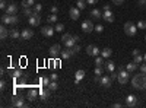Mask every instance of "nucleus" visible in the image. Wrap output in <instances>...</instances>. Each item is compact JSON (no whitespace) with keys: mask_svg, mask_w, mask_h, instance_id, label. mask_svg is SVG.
<instances>
[{"mask_svg":"<svg viewBox=\"0 0 146 108\" xmlns=\"http://www.w3.org/2000/svg\"><path fill=\"white\" fill-rule=\"evenodd\" d=\"M40 23H41V16L38 13H32L29 16V25L31 27H38Z\"/></svg>","mask_w":146,"mask_h":108,"instance_id":"obj_10","label":"nucleus"},{"mask_svg":"<svg viewBox=\"0 0 146 108\" xmlns=\"http://www.w3.org/2000/svg\"><path fill=\"white\" fill-rule=\"evenodd\" d=\"M136 69H137V63H135V62L127 63V66H126V70H127V72H130V73H133V72H136Z\"/></svg>","mask_w":146,"mask_h":108,"instance_id":"obj_26","label":"nucleus"},{"mask_svg":"<svg viewBox=\"0 0 146 108\" xmlns=\"http://www.w3.org/2000/svg\"><path fill=\"white\" fill-rule=\"evenodd\" d=\"M140 72H142V73H146V62L140 66Z\"/></svg>","mask_w":146,"mask_h":108,"instance_id":"obj_49","label":"nucleus"},{"mask_svg":"<svg viewBox=\"0 0 146 108\" xmlns=\"http://www.w3.org/2000/svg\"><path fill=\"white\" fill-rule=\"evenodd\" d=\"M47 88L50 89L51 92H53V91H57V88H58V85H57V80H51V82H50V85H48Z\"/></svg>","mask_w":146,"mask_h":108,"instance_id":"obj_33","label":"nucleus"},{"mask_svg":"<svg viewBox=\"0 0 146 108\" xmlns=\"http://www.w3.org/2000/svg\"><path fill=\"white\" fill-rule=\"evenodd\" d=\"M34 0H22V7H34Z\"/></svg>","mask_w":146,"mask_h":108,"instance_id":"obj_31","label":"nucleus"},{"mask_svg":"<svg viewBox=\"0 0 146 108\" xmlns=\"http://www.w3.org/2000/svg\"><path fill=\"white\" fill-rule=\"evenodd\" d=\"M102 9H104V12H105V10H110V9H111V6H110V5H105Z\"/></svg>","mask_w":146,"mask_h":108,"instance_id":"obj_54","label":"nucleus"},{"mask_svg":"<svg viewBox=\"0 0 146 108\" xmlns=\"http://www.w3.org/2000/svg\"><path fill=\"white\" fill-rule=\"evenodd\" d=\"M113 3L117 5V6H120V5H123V3H124V0H113Z\"/></svg>","mask_w":146,"mask_h":108,"instance_id":"obj_47","label":"nucleus"},{"mask_svg":"<svg viewBox=\"0 0 146 108\" xmlns=\"http://www.w3.org/2000/svg\"><path fill=\"white\" fill-rule=\"evenodd\" d=\"M9 32H10V31H7V28H6L5 25H2V27H0V38L6 40V38L9 37Z\"/></svg>","mask_w":146,"mask_h":108,"instance_id":"obj_23","label":"nucleus"},{"mask_svg":"<svg viewBox=\"0 0 146 108\" xmlns=\"http://www.w3.org/2000/svg\"><path fill=\"white\" fill-rule=\"evenodd\" d=\"M6 13L7 15H16L18 13V5L16 3H9L6 7Z\"/></svg>","mask_w":146,"mask_h":108,"instance_id":"obj_13","label":"nucleus"},{"mask_svg":"<svg viewBox=\"0 0 146 108\" xmlns=\"http://www.w3.org/2000/svg\"><path fill=\"white\" fill-rule=\"evenodd\" d=\"M9 37L12 38V40H19L21 37H22V32H19L18 29H10V32H9Z\"/></svg>","mask_w":146,"mask_h":108,"instance_id":"obj_18","label":"nucleus"},{"mask_svg":"<svg viewBox=\"0 0 146 108\" xmlns=\"http://www.w3.org/2000/svg\"><path fill=\"white\" fill-rule=\"evenodd\" d=\"M94 31H96V32H98V34H101V32L104 31V27H102V25H96Z\"/></svg>","mask_w":146,"mask_h":108,"instance_id":"obj_44","label":"nucleus"},{"mask_svg":"<svg viewBox=\"0 0 146 108\" xmlns=\"http://www.w3.org/2000/svg\"><path fill=\"white\" fill-rule=\"evenodd\" d=\"M86 53H88L89 56H92V57H96V56H100V54H101V50H100L96 45L89 44V45L86 47Z\"/></svg>","mask_w":146,"mask_h":108,"instance_id":"obj_9","label":"nucleus"},{"mask_svg":"<svg viewBox=\"0 0 146 108\" xmlns=\"http://www.w3.org/2000/svg\"><path fill=\"white\" fill-rule=\"evenodd\" d=\"M83 78H85V70H78L75 75V83H79Z\"/></svg>","mask_w":146,"mask_h":108,"instance_id":"obj_25","label":"nucleus"},{"mask_svg":"<svg viewBox=\"0 0 146 108\" xmlns=\"http://www.w3.org/2000/svg\"><path fill=\"white\" fill-rule=\"evenodd\" d=\"M54 27H51V25H45L44 28H41V34L44 35V37H47V38H51L53 35H54Z\"/></svg>","mask_w":146,"mask_h":108,"instance_id":"obj_8","label":"nucleus"},{"mask_svg":"<svg viewBox=\"0 0 146 108\" xmlns=\"http://www.w3.org/2000/svg\"><path fill=\"white\" fill-rule=\"evenodd\" d=\"M95 76H102V67H95Z\"/></svg>","mask_w":146,"mask_h":108,"instance_id":"obj_43","label":"nucleus"},{"mask_svg":"<svg viewBox=\"0 0 146 108\" xmlns=\"http://www.w3.org/2000/svg\"><path fill=\"white\" fill-rule=\"evenodd\" d=\"M47 21H48V23H56L57 22V13H51L47 18Z\"/></svg>","mask_w":146,"mask_h":108,"instance_id":"obj_34","label":"nucleus"},{"mask_svg":"<svg viewBox=\"0 0 146 108\" xmlns=\"http://www.w3.org/2000/svg\"><path fill=\"white\" fill-rule=\"evenodd\" d=\"M143 62H146V54L143 56Z\"/></svg>","mask_w":146,"mask_h":108,"instance_id":"obj_57","label":"nucleus"},{"mask_svg":"<svg viewBox=\"0 0 146 108\" xmlns=\"http://www.w3.org/2000/svg\"><path fill=\"white\" fill-rule=\"evenodd\" d=\"M10 18H12V15H7V13H5L2 16V23L3 25H10Z\"/></svg>","mask_w":146,"mask_h":108,"instance_id":"obj_29","label":"nucleus"},{"mask_svg":"<svg viewBox=\"0 0 146 108\" xmlns=\"http://www.w3.org/2000/svg\"><path fill=\"white\" fill-rule=\"evenodd\" d=\"M131 86L135 89H139V91H145L146 89V73H140L139 75H135L131 79Z\"/></svg>","mask_w":146,"mask_h":108,"instance_id":"obj_1","label":"nucleus"},{"mask_svg":"<svg viewBox=\"0 0 146 108\" xmlns=\"http://www.w3.org/2000/svg\"><path fill=\"white\" fill-rule=\"evenodd\" d=\"M54 67L57 69V67H60V62H58V60H56V63H54Z\"/></svg>","mask_w":146,"mask_h":108,"instance_id":"obj_55","label":"nucleus"},{"mask_svg":"<svg viewBox=\"0 0 146 108\" xmlns=\"http://www.w3.org/2000/svg\"><path fill=\"white\" fill-rule=\"evenodd\" d=\"M145 40H146V37H145Z\"/></svg>","mask_w":146,"mask_h":108,"instance_id":"obj_58","label":"nucleus"},{"mask_svg":"<svg viewBox=\"0 0 146 108\" xmlns=\"http://www.w3.org/2000/svg\"><path fill=\"white\" fill-rule=\"evenodd\" d=\"M9 72L12 73V76H13L15 79H16V78H19V76H22V69H19V67H18V69H15V70H9Z\"/></svg>","mask_w":146,"mask_h":108,"instance_id":"obj_32","label":"nucleus"},{"mask_svg":"<svg viewBox=\"0 0 146 108\" xmlns=\"http://www.w3.org/2000/svg\"><path fill=\"white\" fill-rule=\"evenodd\" d=\"M50 89H48V88H42L41 91H40V95H41V99L42 101H45V99H48V98H50Z\"/></svg>","mask_w":146,"mask_h":108,"instance_id":"obj_20","label":"nucleus"},{"mask_svg":"<svg viewBox=\"0 0 146 108\" xmlns=\"http://www.w3.org/2000/svg\"><path fill=\"white\" fill-rule=\"evenodd\" d=\"M32 9H34V13H38V15H40V12L42 10V6H41V5H38V3H35Z\"/></svg>","mask_w":146,"mask_h":108,"instance_id":"obj_38","label":"nucleus"},{"mask_svg":"<svg viewBox=\"0 0 146 108\" xmlns=\"http://www.w3.org/2000/svg\"><path fill=\"white\" fill-rule=\"evenodd\" d=\"M94 29H95V27H94V23H92V19H85V21L82 22V31H83V32L89 34V32H92Z\"/></svg>","mask_w":146,"mask_h":108,"instance_id":"obj_5","label":"nucleus"},{"mask_svg":"<svg viewBox=\"0 0 146 108\" xmlns=\"http://www.w3.org/2000/svg\"><path fill=\"white\" fill-rule=\"evenodd\" d=\"M91 19H95V21H98V19H101L102 18V12L100 10V9H94L92 12H91Z\"/></svg>","mask_w":146,"mask_h":108,"instance_id":"obj_17","label":"nucleus"},{"mask_svg":"<svg viewBox=\"0 0 146 108\" xmlns=\"http://www.w3.org/2000/svg\"><path fill=\"white\" fill-rule=\"evenodd\" d=\"M50 79H51V80H57V75H56V73H51V75H50Z\"/></svg>","mask_w":146,"mask_h":108,"instance_id":"obj_52","label":"nucleus"},{"mask_svg":"<svg viewBox=\"0 0 146 108\" xmlns=\"http://www.w3.org/2000/svg\"><path fill=\"white\" fill-rule=\"evenodd\" d=\"M6 7H7V3H6V0H2V2H0V9L6 10Z\"/></svg>","mask_w":146,"mask_h":108,"instance_id":"obj_45","label":"nucleus"},{"mask_svg":"<svg viewBox=\"0 0 146 108\" xmlns=\"http://www.w3.org/2000/svg\"><path fill=\"white\" fill-rule=\"evenodd\" d=\"M79 51H80V45H79V44H75V45L72 47V53H73V56L78 54Z\"/></svg>","mask_w":146,"mask_h":108,"instance_id":"obj_39","label":"nucleus"},{"mask_svg":"<svg viewBox=\"0 0 146 108\" xmlns=\"http://www.w3.org/2000/svg\"><path fill=\"white\" fill-rule=\"evenodd\" d=\"M54 29H56L57 32H63V31H64V25H63V23H56Z\"/></svg>","mask_w":146,"mask_h":108,"instance_id":"obj_41","label":"nucleus"},{"mask_svg":"<svg viewBox=\"0 0 146 108\" xmlns=\"http://www.w3.org/2000/svg\"><path fill=\"white\" fill-rule=\"evenodd\" d=\"M34 37V31L32 29H29V28H25V29H23L22 31V40H31Z\"/></svg>","mask_w":146,"mask_h":108,"instance_id":"obj_15","label":"nucleus"},{"mask_svg":"<svg viewBox=\"0 0 146 108\" xmlns=\"http://www.w3.org/2000/svg\"><path fill=\"white\" fill-rule=\"evenodd\" d=\"M80 9L79 7H70V10H69V15H70V18L73 19V21H78L79 19V16H80Z\"/></svg>","mask_w":146,"mask_h":108,"instance_id":"obj_14","label":"nucleus"},{"mask_svg":"<svg viewBox=\"0 0 146 108\" xmlns=\"http://www.w3.org/2000/svg\"><path fill=\"white\" fill-rule=\"evenodd\" d=\"M137 6H139V7H146V0H139Z\"/></svg>","mask_w":146,"mask_h":108,"instance_id":"obj_46","label":"nucleus"},{"mask_svg":"<svg viewBox=\"0 0 146 108\" xmlns=\"http://www.w3.org/2000/svg\"><path fill=\"white\" fill-rule=\"evenodd\" d=\"M36 97H38V91H36V89H29L28 93H27V98H28L29 101L36 99Z\"/></svg>","mask_w":146,"mask_h":108,"instance_id":"obj_19","label":"nucleus"},{"mask_svg":"<svg viewBox=\"0 0 146 108\" xmlns=\"http://www.w3.org/2000/svg\"><path fill=\"white\" fill-rule=\"evenodd\" d=\"M50 82H51V79H50V78H45V76L40 79V83H41L42 88H47L48 85H50Z\"/></svg>","mask_w":146,"mask_h":108,"instance_id":"obj_28","label":"nucleus"},{"mask_svg":"<svg viewBox=\"0 0 146 108\" xmlns=\"http://www.w3.org/2000/svg\"><path fill=\"white\" fill-rule=\"evenodd\" d=\"M111 54H113V50L111 48H104V50H101V56L104 57V58H108V57H111Z\"/></svg>","mask_w":146,"mask_h":108,"instance_id":"obj_27","label":"nucleus"},{"mask_svg":"<svg viewBox=\"0 0 146 108\" xmlns=\"http://www.w3.org/2000/svg\"><path fill=\"white\" fill-rule=\"evenodd\" d=\"M62 42L67 47V48H72L75 44H78L76 38H75V35H70V34H63V37H62Z\"/></svg>","mask_w":146,"mask_h":108,"instance_id":"obj_2","label":"nucleus"},{"mask_svg":"<svg viewBox=\"0 0 146 108\" xmlns=\"http://www.w3.org/2000/svg\"><path fill=\"white\" fill-rule=\"evenodd\" d=\"M102 19L104 21H107V22H114V15L111 13V10H105L104 13H102Z\"/></svg>","mask_w":146,"mask_h":108,"instance_id":"obj_16","label":"nucleus"},{"mask_svg":"<svg viewBox=\"0 0 146 108\" xmlns=\"http://www.w3.org/2000/svg\"><path fill=\"white\" fill-rule=\"evenodd\" d=\"M137 28L139 29H146V21H139L137 22Z\"/></svg>","mask_w":146,"mask_h":108,"instance_id":"obj_42","label":"nucleus"},{"mask_svg":"<svg viewBox=\"0 0 146 108\" xmlns=\"http://www.w3.org/2000/svg\"><path fill=\"white\" fill-rule=\"evenodd\" d=\"M34 13V9H31V7H23V15L25 16H31Z\"/></svg>","mask_w":146,"mask_h":108,"instance_id":"obj_37","label":"nucleus"},{"mask_svg":"<svg viewBox=\"0 0 146 108\" xmlns=\"http://www.w3.org/2000/svg\"><path fill=\"white\" fill-rule=\"evenodd\" d=\"M18 22H19V18L16 15H12L10 18V25H18Z\"/></svg>","mask_w":146,"mask_h":108,"instance_id":"obj_40","label":"nucleus"},{"mask_svg":"<svg viewBox=\"0 0 146 108\" xmlns=\"http://www.w3.org/2000/svg\"><path fill=\"white\" fill-rule=\"evenodd\" d=\"M139 53H140L139 50H133V56H136V54H139Z\"/></svg>","mask_w":146,"mask_h":108,"instance_id":"obj_56","label":"nucleus"},{"mask_svg":"<svg viewBox=\"0 0 146 108\" xmlns=\"http://www.w3.org/2000/svg\"><path fill=\"white\" fill-rule=\"evenodd\" d=\"M12 105H13V107H18V108L27 107V104H25V99H23L22 97H19V95H15V97L12 98Z\"/></svg>","mask_w":146,"mask_h":108,"instance_id":"obj_7","label":"nucleus"},{"mask_svg":"<svg viewBox=\"0 0 146 108\" xmlns=\"http://www.w3.org/2000/svg\"><path fill=\"white\" fill-rule=\"evenodd\" d=\"M15 83H16V86H23V85H27V76L22 75V76L16 78V79H15Z\"/></svg>","mask_w":146,"mask_h":108,"instance_id":"obj_22","label":"nucleus"},{"mask_svg":"<svg viewBox=\"0 0 146 108\" xmlns=\"http://www.w3.org/2000/svg\"><path fill=\"white\" fill-rule=\"evenodd\" d=\"M133 57H135V60H133V62H135V63H137V64L143 62V56H142L140 53H139V54H136V56H133Z\"/></svg>","mask_w":146,"mask_h":108,"instance_id":"obj_36","label":"nucleus"},{"mask_svg":"<svg viewBox=\"0 0 146 108\" xmlns=\"http://www.w3.org/2000/svg\"><path fill=\"white\" fill-rule=\"evenodd\" d=\"M137 104H139V101H137V97H135V95H129V97L126 98V105L130 107V108L136 107Z\"/></svg>","mask_w":146,"mask_h":108,"instance_id":"obj_12","label":"nucleus"},{"mask_svg":"<svg viewBox=\"0 0 146 108\" xmlns=\"http://www.w3.org/2000/svg\"><path fill=\"white\" fill-rule=\"evenodd\" d=\"M73 56V53H72V48H66L64 50H62V58H64V60H67V58H70Z\"/></svg>","mask_w":146,"mask_h":108,"instance_id":"obj_24","label":"nucleus"},{"mask_svg":"<svg viewBox=\"0 0 146 108\" xmlns=\"http://www.w3.org/2000/svg\"><path fill=\"white\" fill-rule=\"evenodd\" d=\"M113 107H114V108H121L123 105H121V104H118V102H115V104H113Z\"/></svg>","mask_w":146,"mask_h":108,"instance_id":"obj_53","label":"nucleus"},{"mask_svg":"<svg viewBox=\"0 0 146 108\" xmlns=\"http://www.w3.org/2000/svg\"><path fill=\"white\" fill-rule=\"evenodd\" d=\"M105 70L108 72V73H113V72L115 70V64H114V62H111V60L105 62Z\"/></svg>","mask_w":146,"mask_h":108,"instance_id":"obj_21","label":"nucleus"},{"mask_svg":"<svg viewBox=\"0 0 146 108\" xmlns=\"http://www.w3.org/2000/svg\"><path fill=\"white\" fill-rule=\"evenodd\" d=\"M129 78H130V72L124 70L123 67L118 69V76H117V80L121 83V85H126V83L129 82Z\"/></svg>","mask_w":146,"mask_h":108,"instance_id":"obj_3","label":"nucleus"},{"mask_svg":"<svg viewBox=\"0 0 146 108\" xmlns=\"http://www.w3.org/2000/svg\"><path fill=\"white\" fill-rule=\"evenodd\" d=\"M0 89H2V91H5V89H6V82H5V80L0 82Z\"/></svg>","mask_w":146,"mask_h":108,"instance_id":"obj_48","label":"nucleus"},{"mask_svg":"<svg viewBox=\"0 0 146 108\" xmlns=\"http://www.w3.org/2000/svg\"><path fill=\"white\" fill-rule=\"evenodd\" d=\"M48 51H50V56L53 58H57L58 56H62V47H60V44H53Z\"/></svg>","mask_w":146,"mask_h":108,"instance_id":"obj_6","label":"nucleus"},{"mask_svg":"<svg viewBox=\"0 0 146 108\" xmlns=\"http://www.w3.org/2000/svg\"><path fill=\"white\" fill-rule=\"evenodd\" d=\"M102 56H96L95 57V67H102V64H104V62H102Z\"/></svg>","mask_w":146,"mask_h":108,"instance_id":"obj_30","label":"nucleus"},{"mask_svg":"<svg viewBox=\"0 0 146 108\" xmlns=\"http://www.w3.org/2000/svg\"><path fill=\"white\" fill-rule=\"evenodd\" d=\"M85 2H86L88 5H96V3H98V0H85Z\"/></svg>","mask_w":146,"mask_h":108,"instance_id":"obj_50","label":"nucleus"},{"mask_svg":"<svg viewBox=\"0 0 146 108\" xmlns=\"http://www.w3.org/2000/svg\"><path fill=\"white\" fill-rule=\"evenodd\" d=\"M86 2H83V0H78V3H76V7H79L80 10H83L85 7H86Z\"/></svg>","mask_w":146,"mask_h":108,"instance_id":"obj_35","label":"nucleus"},{"mask_svg":"<svg viewBox=\"0 0 146 108\" xmlns=\"http://www.w3.org/2000/svg\"><path fill=\"white\" fill-rule=\"evenodd\" d=\"M124 32L127 37H135L137 32V25H135L133 22H126L124 23Z\"/></svg>","mask_w":146,"mask_h":108,"instance_id":"obj_4","label":"nucleus"},{"mask_svg":"<svg viewBox=\"0 0 146 108\" xmlns=\"http://www.w3.org/2000/svg\"><path fill=\"white\" fill-rule=\"evenodd\" d=\"M111 83H113L111 76H101V79H100V85H101L102 88H110V86H111Z\"/></svg>","mask_w":146,"mask_h":108,"instance_id":"obj_11","label":"nucleus"},{"mask_svg":"<svg viewBox=\"0 0 146 108\" xmlns=\"http://www.w3.org/2000/svg\"><path fill=\"white\" fill-rule=\"evenodd\" d=\"M58 12V7L57 6H51V13H57Z\"/></svg>","mask_w":146,"mask_h":108,"instance_id":"obj_51","label":"nucleus"}]
</instances>
